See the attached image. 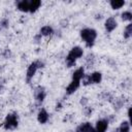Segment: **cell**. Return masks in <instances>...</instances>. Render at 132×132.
<instances>
[{"mask_svg": "<svg viewBox=\"0 0 132 132\" xmlns=\"http://www.w3.org/2000/svg\"><path fill=\"white\" fill-rule=\"evenodd\" d=\"M84 54V51L81 47L79 46H74L70 50V52L68 53L67 57H66V64L67 67H72L73 65H75V61L80 58Z\"/></svg>", "mask_w": 132, "mask_h": 132, "instance_id": "2", "label": "cell"}, {"mask_svg": "<svg viewBox=\"0 0 132 132\" xmlns=\"http://www.w3.org/2000/svg\"><path fill=\"white\" fill-rule=\"evenodd\" d=\"M132 35V24H129L126 26L125 30H124V37L126 39H129Z\"/></svg>", "mask_w": 132, "mask_h": 132, "instance_id": "18", "label": "cell"}, {"mask_svg": "<svg viewBox=\"0 0 132 132\" xmlns=\"http://www.w3.org/2000/svg\"><path fill=\"white\" fill-rule=\"evenodd\" d=\"M29 3H30V1H27V0L19 1L18 2V9L23 11V12L29 11Z\"/></svg>", "mask_w": 132, "mask_h": 132, "instance_id": "13", "label": "cell"}, {"mask_svg": "<svg viewBox=\"0 0 132 132\" xmlns=\"http://www.w3.org/2000/svg\"><path fill=\"white\" fill-rule=\"evenodd\" d=\"M54 33V30L51 26H43L41 29H40V35L41 36H50Z\"/></svg>", "mask_w": 132, "mask_h": 132, "instance_id": "15", "label": "cell"}, {"mask_svg": "<svg viewBox=\"0 0 132 132\" xmlns=\"http://www.w3.org/2000/svg\"><path fill=\"white\" fill-rule=\"evenodd\" d=\"M80 37L88 47H92L97 38V32L92 28H85L80 31Z\"/></svg>", "mask_w": 132, "mask_h": 132, "instance_id": "1", "label": "cell"}, {"mask_svg": "<svg viewBox=\"0 0 132 132\" xmlns=\"http://www.w3.org/2000/svg\"><path fill=\"white\" fill-rule=\"evenodd\" d=\"M37 120L40 124H45L48 121V113L44 108H41L37 114Z\"/></svg>", "mask_w": 132, "mask_h": 132, "instance_id": "10", "label": "cell"}, {"mask_svg": "<svg viewBox=\"0 0 132 132\" xmlns=\"http://www.w3.org/2000/svg\"><path fill=\"white\" fill-rule=\"evenodd\" d=\"M108 127V121L107 120H99L96 123L95 130L96 132H105Z\"/></svg>", "mask_w": 132, "mask_h": 132, "instance_id": "8", "label": "cell"}, {"mask_svg": "<svg viewBox=\"0 0 132 132\" xmlns=\"http://www.w3.org/2000/svg\"><path fill=\"white\" fill-rule=\"evenodd\" d=\"M45 95H46V93H45V89L43 87H40L39 86V87H37L35 89V91H34V98H35L36 103L38 105L42 103V101L45 98Z\"/></svg>", "mask_w": 132, "mask_h": 132, "instance_id": "5", "label": "cell"}, {"mask_svg": "<svg viewBox=\"0 0 132 132\" xmlns=\"http://www.w3.org/2000/svg\"><path fill=\"white\" fill-rule=\"evenodd\" d=\"M122 20L123 21H131L132 20V13L130 11H124L122 13Z\"/></svg>", "mask_w": 132, "mask_h": 132, "instance_id": "19", "label": "cell"}, {"mask_svg": "<svg viewBox=\"0 0 132 132\" xmlns=\"http://www.w3.org/2000/svg\"><path fill=\"white\" fill-rule=\"evenodd\" d=\"M91 112H92V109H91V108H87V107H86V109H85V114L88 117V116H90V113H91Z\"/></svg>", "mask_w": 132, "mask_h": 132, "instance_id": "22", "label": "cell"}, {"mask_svg": "<svg viewBox=\"0 0 132 132\" xmlns=\"http://www.w3.org/2000/svg\"><path fill=\"white\" fill-rule=\"evenodd\" d=\"M120 132H130V123L127 121H124L121 123V126L119 128Z\"/></svg>", "mask_w": 132, "mask_h": 132, "instance_id": "17", "label": "cell"}, {"mask_svg": "<svg viewBox=\"0 0 132 132\" xmlns=\"http://www.w3.org/2000/svg\"><path fill=\"white\" fill-rule=\"evenodd\" d=\"M40 39H41V35H40V34H37V35H35V37H34V40H35V42H36V43H39V42H40Z\"/></svg>", "mask_w": 132, "mask_h": 132, "instance_id": "21", "label": "cell"}, {"mask_svg": "<svg viewBox=\"0 0 132 132\" xmlns=\"http://www.w3.org/2000/svg\"><path fill=\"white\" fill-rule=\"evenodd\" d=\"M19 121H18V114L16 113H9L6 116L3 127L5 130H13L18 127Z\"/></svg>", "mask_w": 132, "mask_h": 132, "instance_id": "4", "label": "cell"}, {"mask_svg": "<svg viewBox=\"0 0 132 132\" xmlns=\"http://www.w3.org/2000/svg\"><path fill=\"white\" fill-rule=\"evenodd\" d=\"M128 118H129V121H130V119H131V107H129V109H128Z\"/></svg>", "mask_w": 132, "mask_h": 132, "instance_id": "24", "label": "cell"}, {"mask_svg": "<svg viewBox=\"0 0 132 132\" xmlns=\"http://www.w3.org/2000/svg\"><path fill=\"white\" fill-rule=\"evenodd\" d=\"M84 76H85V69L82 67H80V68L76 69L73 72V74H72V80H78V81H80V79Z\"/></svg>", "mask_w": 132, "mask_h": 132, "instance_id": "11", "label": "cell"}, {"mask_svg": "<svg viewBox=\"0 0 132 132\" xmlns=\"http://www.w3.org/2000/svg\"><path fill=\"white\" fill-rule=\"evenodd\" d=\"M75 132H96V130H95V128L91 125V123L86 122V123L80 124V125L76 128Z\"/></svg>", "mask_w": 132, "mask_h": 132, "instance_id": "6", "label": "cell"}, {"mask_svg": "<svg viewBox=\"0 0 132 132\" xmlns=\"http://www.w3.org/2000/svg\"><path fill=\"white\" fill-rule=\"evenodd\" d=\"M8 25H9V22H8L7 19H3V20H1V22H0V27H2V28H7Z\"/></svg>", "mask_w": 132, "mask_h": 132, "instance_id": "20", "label": "cell"}, {"mask_svg": "<svg viewBox=\"0 0 132 132\" xmlns=\"http://www.w3.org/2000/svg\"><path fill=\"white\" fill-rule=\"evenodd\" d=\"M109 4H110L112 9H119L122 6L125 5V1H123V0H111L109 2Z\"/></svg>", "mask_w": 132, "mask_h": 132, "instance_id": "16", "label": "cell"}, {"mask_svg": "<svg viewBox=\"0 0 132 132\" xmlns=\"http://www.w3.org/2000/svg\"><path fill=\"white\" fill-rule=\"evenodd\" d=\"M87 102H88V99H87V98H85V97H84V98H81V100H80V104L85 105Z\"/></svg>", "mask_w": 132, "mask_h": 132, "instance_id": "23", "label": "cell"}, {"mask_svg": "<svg viewBox=\"0 0 132 132\" xmlns=\"http://www.w3.org/2000/svg\"><path fill=\"white\" fill-rule=\"evenodd\" d=\"M79 85H80V81H78V80H72V81L68 85V87L66 88V94H67V95L73 94V93L79 88Z\"/></svg>", "mask_w": 132, "mask_h": 132, "instance_id": "9", "label": "cell"}, {"mask_svg": "<svg viewBox=\"0 0 132 132\" xmlns=\"http://www.w3.org/2000/svg\"><path fill=\"white\" fill-rule=\"evenodd\" d=\"M90 76V80H91V84H99L102 79V74L98 71H95L93 72L92 74L89 75Z\"/></svg>", "mask_w": 132, "mask_h": 132, "instance_id": "12", "label": "cell"}, {"mask_svg": "<svg viewBox=\"0 0 132 132\" xmlns=\"http://www.w3.org/2000/svg\"><path fill=\"white\" fill-rule=\"evenodd\" d=\"M44 67V63L40 60H37L35 62H32L29 66H28V69H27V73H26V80L27 82H30V80L33 78V76L35 75L36 71L39 69V68H42Z\"/></svg>", "mask_w": 132, "mask_h": 132, "instance_id": "3", "label": "cell"}, {"mask_svg": "<svg viewBox=\"0 0 132 132\" xmlns=\"http://www.w3.org/2000/svg\"><path fill=\"white\" fill-rule=\"evenodd\" d=\"M41 5L40 0H31L29 3V11L30 12H35Z\"/></svg>", "mask_w": 132, "mask_h": 132, "instance_id": "14", "label": "cell"}, {"mask_svg": "<svg viewBox=\"0 0 132 132\" xmlns=\"http://www.w3.org/2000/svg\"><path fill=\"white\" fill-rule=\"evenodd\" d=\"M104 26H105V29H106L107 32H112V31L117 28L118 23H117V21L114 20V18L110 16V18H108V19L105 21Z\"/></svg>", "mask_w": 132, "mask_h": 132, "instance_id": "7", "label": "cell"}]
</instances>
